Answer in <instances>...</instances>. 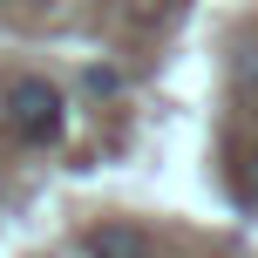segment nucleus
<instances>
[{
  "instance_id": "nucleus-1",
  "label": "nucleus",
  "mask_w": 258,
  "mask_h": 258,
  "mask_svg": "<svg viewBox=\"0 0 258 258\" xmlns=\"http://www.w3.org/2000/svg\"><path fill=\"white\" fill-rule=\"evenodd\" d=\"M0 122H7V136H14V143H27V150H48V143H61L68 109H61V95H54L41 75H21V82L7 89Z\"/></svg>"
},
{
  "instance_id": "nucleus-2",
  "label": "nucleus",
  "mask_w": 258,
  "mask_h": 258,
  "mask_svg": "<svg viewBox=\"0 0 258 258\" xmlns=\"http://www.w3.org/2000/svg\"><path fill=\"white\" fill-rule=\"evenodd\" d=\"M82 258H156V245L136 224H89L82 231Z\"/></svg>"
},
{
  "instance_id": "nucleus-3",
  "label": "nucleus",
  "mask_w": 258,
  "mask_h": 258,
  "mask_svg": "<svg viewBox=\"0 0 258 258\" xmlns=\"http://www.w3.org/2000/svg\"><path fill=\"white\" fill-rule=\"evenodd\" d=\"M89 89H95V95H116L122 75H116V68H89Z\"/></svg>"
},
{
  "instance_id": "nucleus-4",
  "label": "nucleus",
  "mask_w": 258,
  "mask_h": 258,
  "mask_svg": "<svg viewBox=\"0 0 258 258\" xmlns=\"http://www.w3.org/2000/svg\"><path fill=\"white\" fill-rule=\"evenodd\" d=\"M245 190H251V197H258V156H251V170H245Z\"/></svg>"
}]
</instances>
